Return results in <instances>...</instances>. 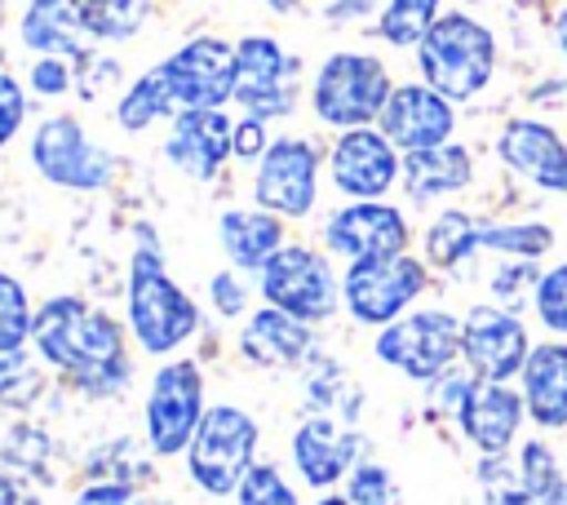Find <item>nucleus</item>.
<instances>
[{
  "mask_svg": "<svg viewBox=\"0 0 567 505\" xmlns=\"http://www.w3.org/2000/svg\"><path fill=\"white\" fill-rule=\"evenodd\" d=\"M124 328L128 323L111 319L89 297H80V292H53V297H44L35 306L31 350L71 390H80L89 399H115L133 381Z\"/></svg>",
  "mask_w": 567,
  "mask_h": 505,
  "instance_id": "obj_1",
  "label": "nucleus"
},
{
  "mask_svg": "<svg viewBox=\"0 0 567 505\" xmlns=\"http://www.w3.org/2000/svg\"><path fill=\"white\" fill-rule=\"evenodd\" d=\"M133 235H137V248H133L128 275H124V323H128L133 341L142 346V354L168 359L186 341L199 337L204 315H199L195 297L168 275L151 221H137Z\"/></svg>",
  "mask_w": 567,
  "mask_h": 505,
  "instance_id": "obj_2",
  "label": "nucleus"
},
{
  "mask_svg": "<svg viewBox=\"0 0 567 505\" xmlns=\"http://www.w3.org/2000/svg\"><path fill=\"white\" fill-rule=\"evenodd\" d=\"M416 71L447 102H470L492 84L496 35L461 9L439 13L430 22V31L421 35V44H416Z\"/></svg>",
  "mask_w": 567,
  "mask_h": 505,
  "instance_id": "obj_3",
  "label": "nucleus"
},
{
  "mask_svg": "<svg viewBox=\"0 0 567 505\" xmlns=\"http://www.w3.org/2000/svg\"><path fill=\"white\" fill-rule=\"evenodd\" d=\"M257 447H261V425L248 408L208 403V412H204V421L186 447V474L213 501L235 496L244 474L257 465Z\"/></svg>",
  "mask_w": 567,
  "mask_h": 505,
  "instance_id": "obj_4",
  "label": "nucleus"
},
{
  "mask_svg": "<svg viewBox=\"0 0 567 505\" xmlns=\"http://www.w3.org/2000/svg\"><path fill=\"white\" fill-rule=\"evenodd\" d=\"M394 84L377 53L363 49H337L319 62L310 80V111L328 128H363L381 120Z\"/></svg>",
  "mask_w": 567,
  "mask_h": 505,
  "instance_id": "obj_5",
  "label": "nucleus"
},
{
  "mask_svg": "<svg viewBox=\"0 0 567 505\" xmlns=\"http://www.w3.org/2000/svg\"><path fill=\"white\" fill-rule=\"evenodd\" d=\"M27 159L49 186L75 190V195L106 190L120 168V159L102 142H93L89 128L71 111H53L35 124V133L27 142Z\"/></svg>",
  "mask_w": 567,
  "mask_h": 505,
  "instance_id": "obj_6",
  "label": "nucleus"
},
{
  "mask_svg": "<svg viewBox=\"0 0 567 505\" xmlns=\"http://www.w3.org/2000/svg\"><path fill=\"white\" fill-rule=\"evenodd\" d=\"M208 412L204 399V368L199 359H168L151 372L146 403H142V439L151 456H177L190 447L199 421Z\"/></svg>",
  "mask_w": 567,
  "mask_h": 505,
  "instance_id": "obj_7",
  "label": "nucleus"
},
{
  "mask_svg": "<svg viewBox=\"0 0 567 505\" xmlns=\"http://www.w3.org/2000/svg\"><path fill=\"white\" fill-rule=\"evenodd\" d=\"M425 284H430V266L412 252L350 261L346 275H341V306L354 323L385 328V323H394L399 315H408L416 306Z\"/></svg>",
  "mask_w": 567,
  "mask_h": 505,
  "instance_id": "obj_8",
  "label": "nucleus"
},
{
  "mask_svg": "<svg viewBox=\"0 0 567 505\" xmlns=\"http://www.w3.org/2000/svg\"><path fill=\"white\" fill-rule=\"evenodd\" d=\"M372 354L394 368L399 377L408 381H434L443 377L456 354H461V319L452 310H439V306H425V310H408L399 315L394 323L377 328L372 337Z\"/></svg>",
  "mask_w": 567,
  "mask_h": 505,
  "instance_id": "obj_9",
  "label": "nucleus"
},
{
  "mask_svg": "<svg viewBox=\"0 0 567 505\" xmlns=\"http://www.w3.org/2000/svg\"><path fill=\"white\" fill-rule=\"evenodd\" d=\"M266 306H279L306 323H328L341 306V279L332 261L310 244H284L257 275Z\"/></svg>",
  "mask_w": 567,
  "mask_h": 505,
  "instance_id": "obj_10",
  "label": "nucleus"
},
{
  "mask_svg": "<svg viewBox=\"0 0 567 505\" xmlns=\"http://www.w3.org/2000/svg\"><path fill=\"white\" fill-rule=\"evenodd\" d=\"M301 58H292L275 35L235 40V102L257 120H288L297 111Z\"/></svg>",
  "mask_w": 567,
  "mask_h": 505,
  "instance_id": "obj_11",
  "label": "nucleus"
},
{
  "mask_svg": "<svg viewBox=\"0 0 567 505\" xmlns=\"http://www.w3.org/2000/svg\"><path fill=\"white\" fill-rule=\"evenodd\" d=\"M319 146L310 137H275L252 173V204L279 213L284 221H301L319 204Z\"/></svg>",
  "mask_w": 567,
  "mask_h": 505,
  "instance_id": "obj_12",
  "label": "nucleus"
},
{
  "mask_svg": "<svg viewBox=\"0 0 567 505\" xmlns=\"http://www.w3.org/2000/svg\"><path fill=\"white\" fill-rule=\"evenodd\" d=\"M319 239H323V248H328L332 257L368 261V257L408 252L412 226H408L403 208H394V204H385V199H350V204H341V208L328 213Z\"/></svg>",
  "mask_w": 567,
  "mask_h": 505,
  "instance_id": "obj_13",
  "label": "nucleus"
},
{
  "mask_svg": "<svg viewBox=\"0 0 567 505\" xmlns=\"http://www.w3.org/2000/svg\"><path fill=\"white\" fill-rule=\"evenodd\" d=\"M159 66L177 97V111L235 102V44L221 35H195L177 44Z\"/></svg>",
  "mask_w": 567,
  "mask_h": 505,
  "instance_id": "obj_14",
  "label": "nucleus"
},
{
  "mask_svg": "<svg viewBox=\"0 0 567 505\" xmlns=\"http://www.w3.org/2000/svg\"><path fill=\"white\" fill-rule=\"evenodd\" d=\"M328 173L346 199H385L390 186L403 177V155L372 124L341 128L337 142L328 146Z\"/></svg>",
  "mask_w": 567,
  "mask_h": 505,
  "instance_id": "obj_15",
  "label": "nucleus"
},
{
  "mask_svg": "<svg viewBox=\"0 0 567 505\" xmlns=\"http://www.w3.org/2000/svg\"><path fill=\"white\" fill-rule=\"evenodd\" d=\"M532 354L527 328L514 310L496 306H470L461 319V359L478 381H509L514 372H523Z\"/></svg>",
  "mask_w": 567,
  "mask_h": 505,
  "instance_id": "obj_16",
  "label": "nucleus"
},
{
  "mask_svg": "<svg viewBox=\"0 0 567 505\" xmlns=\"http://www.w3.org/2000/svg\"><path fill=\"white\" fill-rule=\"evenodd\" d=\"M288 456L306 487L328 492V487L346 483V474L363 461V434H359V425H350L341 416L306 412L288 439Z\"/></svg>",
  "mask_w": 567,
  "mask_h": 505,
  "instance_id": "obj_17",
  "label": "nucleus"
},
{
  "mask_svg": "<svg viewBox=\"0 0 567 505\" xmlns=\"http://www.w3.org/2000/svg\"><path fill=\"white\" fill-rule=\"evenodd\" d=\"M230 133H235V120L221 106L177 111L164 133V159L190 182H213L226 168V159H235Z\"/></svg>",
  "mask_w": 567,
  "mask_h": 505,
  "instance_id": "obj_18",
  "label": "nucleus"
},
{
  "mask_svg": "<svg viewBox=\"0 0 567 505\" xmlns=\"http://www.w3.org/2000/svg\"><path fill=\"white\" fill-rule=\"evenodd\" d=\"M377 128L408 155V151H425V146L452 142L456 111L439 89H430L425 80H412V84H394Z\"/></svg>",
  "mask_w": 567,
  "mask_h": 505,
  "instance_id": "obj_19",
  "label": "nucleus"
},
{
  "mask_svg": "<svg viewBox=\"0 0 567 505\" xmlns=\"http://www.w3.org/2000/svg\"><path fill=\"white\" fill-rule=\"evenodd\" d=\"M239 354L266 372L301 368L315 354V323L261 301L257 310H248V319L239 328Z\"/></svg>",
  "mask_w": 567,
  "mask_h": 505,
  "instance_id": "obj_20",
  "label": "nucleus"
},
{
  "mask_svg": "<svg viewBox=\"0 0 567 505\" xmlns=\"http://www.w3.org/2000/svg\"><path fill=\"white\" fill-rule=\"evenodd\" d=\"M496 155L523 182H532L540 190H554V195H567V142L558 137V128L518 115L501 128Z\"/></svg>",
  "mask_w": 567,
  "mask_h": 505,
  "instance_id": "obj_21",
  "label": "nucleus"
},
{
  "mask_svg": "<svg viewBox=\"0 0 567 505\" xmlns=\"http://www.w3.org/2000/svg\"><path fill=\"white\" fill-rule=\"evenodd\" d=\"M523 412H527L523 394H514L505 381L474 377L470 394L456 408V425H461L465 443H474L483 456H501V452H509V443L523 425Z\"/></svg>",
  "mask_w": 567,
  "mask_h": 505,
  "instance_id": "obj_22",
  "label": "nucleus"
},
{
  "mask_svg": "<svg viewBox=\"0 0 567 505\" xmlns=\"http://www.w3.org/2000/svg\"><path fill=\"white\" fill-rule=\"evenodd\" d=\"M18 40L31 53H53L71 62L97 44L84 18V0H27L18 18Z\"/></svg>",
  "mask_w": 567,
  "mask_h": 505,
  "instance_id": "obj_23",
  "label": "nucleus"
},
{
  "mask_svg": "<svg viewBox=\"0 0 567 505\" xmlns=\"http://www.w3.org/2000/svg\"><path fill=\"white\" fill-rule=\"evenodd\" d=\"M284 217L266 213V208H226L217 217V248L226 257V266L244 270V275H261V266L288 244L284 239Z\"/></svg>",
  "mask_w": 567,
  "mask_h": 505,
  "instance_id": "obj_24",
  "label": "nucleus"
},
{
  "mask_svg": "<svg viewBox=\"0 0 567 505\" xmlns=\"http://www.w3.org/2000/svg\"><path fill=\"white\" fill-rule=\"evenodd\" d=\"M403 195L412 204H434L443 195H456L474 182V159L461 142H439L425 151H408L403 155Z\"/></svg>",
  "mask_w": 567,
  "mask_h": 505,
  "instance_id": "obj_25",
  "label": "nucleus"
},
{
  "mask_svg": "<svg viewBox=\"0 0 567 505\" xmlns=\"http://www.w3.org/2000/svg\"><path fill=\"white\" fill-rule=\"evenodd\" d=\"M523 403L527 416L545 430L567 425V341H545L532 346L523 363Z\"/></svg>",
  "mask_w": 567,
  "mask_h": 505,
  "instance_id": "obj_26",
  "label": "nucleus"
},
{
  "mask_svg": "<svg viewBox=\"0 0 567 505\" xmlns=\"http://www.w3.org/2000/svg\"><path fill=\"white\" fill-rule=\"evenodd\" d=\"M306 412H319V416H341V421H359V408H363V390L359 381L337 363V359H323L315 354L310 368H306Z\"/></svg>",
  "mask_w": 567,
  "mask_h": 505,
  "instance_id": "obj_27",
  "label": "nucleus"
},
{
  "mask_svg": "<svg viewBox=\"0 0 567 505\" xmlns=\"http://www.w3.org/2000/svg\"><path fill=\"white\" fill-rule=\"evenodd\" d=\"M173 115H177V97H173L159 62L151 71H142L137 80H128L115 102V124L124 133H146L155 120H173Z\"/></svg>",
  "mask_w": 567,
  "mask_h": 505,
  "instance_id": "obj_28",
  "label": "nucleus"
},
{
  "mask_svg": "<svg viewBox=\"0 0 567 505\" xmlns=\"http://www.w3.org/2000/svg\"><path fill=\"white\" fill-rule=\"evenodd\" d=\"M478 226L483 217H470L461 208H443L439 217H430L421 244H425V266L434 270H461L483 244H478Z\"/></svg>",
  "mask_w": 567,
  "mask_h": 505,
  "instance_id": "obj_29",
  "label": "nucleus"
},
{
  "mask_svg": "<svg viewBox=\"0 0 567 505\" xmlns=\"http://www.w3.org/2000/svg\"><path fill=\"white\" fill-rule=\"evenodd\" d=\"M44 394V359L35 350H0V408L31 412Z\"/></svg>",
  "mask_w": 567,
  "mask_h": 505,
  "instance_id": "obj_30",
  "label": "nucleus"
},
{
  "mask_svg": "<svg viewBox=\"0 0 567 505\" xmlns=\"http://www.w3.org/2000/svg\"><path fill=\"white\" fill-rule=\"evenodd\" d=\"M518 478H523L532 505H563L567 470L558 465V456H554V447L545 439H527L518 447Z\"/></svg>",
  "mask_w": 567,
  "mask_h": 505,
  "instance_id": "obj_31",
  "label": "nucleus"
},
{
  "mask_svg": "<svg viewBox=\"0 0 567 505\" xmlns=\"http://www.w3.org/2000/svg\"><path fill=\"white\" fill-rule=\"evenodd\" d=\"M439 4L443 0H385V9L377 13V35L390 49H416L430 22L439 18Z\"/></svg>",
  "mask_w": 567,
  "mask_h": 505,
  "instance_id": "obj_32",
  "label": "nucleus"
},
{
  "mask_svg": "<svg viewBox=\"0 0 567 505\" xmlns=\"http://www.w3.org/2000/svg\"><path fill=\"white\" fill-rule=\"evenodd\" d=\"M151 0H84V18L97 44H124L146 27Z\"/></svg>",
  "mask_w": 567,
  "mask_h": 505,
  "instance_id": "obj_33",
  "label": "nucleus"
},
{
  "mask_svg": "<svg viewBox=\"0 0 567 505\" xmlns=\"http://www.w3.org/2000/svg\"><path fill=\"white\" fill-rule=\"evenodd\" d=\"M478 244L487 252H501V257H532L536 261L540 252H549L554 230L545 221H483Z\"/></svg>",
  "mask_w": 567,
  "mask_h": 505,
  "instance_id": "obj_34",
  "label": "nucleus"
},
{
  "mask_svg": "<svg viewBox=\"0 0 567 505\" xmlns=\"http://www.w3.org/2000/svg\"><path fill=\"white\" fill-rule=\"evenodd\" d=\"M31 328H35V306H31L27 284L0 270V350L31 346Z\"/></svg>",
  "mask_w": 567,
  "mask_h": 505,
  "instance_id": "obj_35",
  "label": "nucleus"
},
{
  "mask_svg": "<svg viewBox=\"0 0 567 505\" xmlns=\"http://www.w3.org/2000/svg\"><path fill=\"white\" fill-rule=\"evenodd\" d=\"M235 505H301L297 501V487L284 478V470L279 465H270V461H257L248 474H244V483L235 487V496H230Z\"/></svg>",
  "mask_w": 567,
  "mask_h": 505,
  "instance_id": "obj_36",
  "label": "nucleus"
},
{
  "mask_svg": "<svg viewBox=\"0 0 567 505\" xmlns=\"http://www.w3.org/2000/svg\"><path fill=\"white\" fill-rule=\"evenodd\" d=\"M532 306H536V319H540L549 332L567 337V261L540 270L536 288H532Z\"/></svg>",
  "mask_w": 567,
  "mask_h": 505,
  "instance_id": "obj_37",
  "label": "nucleus"
},
{
  "mask_svg": "<svg viewBox=\"0 0 567 505\" xmlns=\"http://www.w3.org/2000/svg\"><path fill=\"white\" fill-rule=\"evenodd\" d=\"M346 496L354 505H399V483L381 461H359L346 474Z\"/></svg>",
  "mask_w": 567,
  "mask_h": 505,
  "instance_id": "obj_38",
  "label": "nucleus"
},
{
  "mask_svg": "<svg viewBox=\"0 0 567 505\" xmlns=\"http://www.w3.org/2000/svg\"><path fill=\"white\" fill-rule=\"evenodd\" d=\"M248 301H252V288H248V275L226 266V270H213L208 275V306L213 315L221 319H244L248 315Z\"/></svg>",
  "mask_w": 567,
  "mask_h": 505,
  "instance_id": "obj_39",
  "label": "nucleus"
},
{
  "mask_svg": "<svg viewBox=\"0 0 567 505\" xmlns=\"http://www.w3.org/2000/svg\"><path fill=\"white\" fill-rule=\"evenodd\" d=\"M27 89L35 97H66L75 89V62L53 58V53H35L31 66H27Z\"/></svg>",
  "mask_w": 567,
  "mask_h": 505,
  "instance_id": "obj_40",
  "label": "nucleus"
},
{
  "mask_svg": "<svg viewBox=\"0 0 567 505\" xmlns=\"http://www.w3.org/2000/svg\"><path fill=\"white\" fill-rule=\"evenodd\" d=\"M71 505H164V501L146 496V492H142L137 483H128V478H93V483H84V487L75 492Z\"/></svg>",
  "mask_w": 567,
  "mask_h": 505,
  "instance_id": "obj_41",
  "label": "nucleus"
},
{
  "mask_svg": "<svg viewBox=\"0 0 567 505\" xmlns=\"http://www.w3.org/2000/svg\"><path fill=\"white\" fill-rule=\"evenodd\" d=\"M115 84H120V62L115 58H106L97 49L75 58V89H80V97H97L102 89H115Z\"/></svg>",
  "mask_w": 567,
  "mask_h": 505,
  "instance_id": "obj_42",
  "label": "nucleus"
},
{
  "mask_svg": "<svg viewBox=\"0 0 567 505\" xmlns=\"http://www.w3.org/2000/svg\"><path fill=\"white\" fill-rule=\"evenodd\" d=\"M22 124H27V89L18 75L0 71V151L22 133Z\"/></svg>",
  "mask_w": 567,
  "mask_h": 505,
  "instance_id": "obj_43",
  "label": "nucleus"
},
{
  "mask_svg": "<svg viewBox=\"0 0 567 505\" xmlns=\"http://www.w3.org/2000/svg\"><path fill=\"white\" fill-rule=\"evenodd\" d=\"M270 142H275V137H270L266 120H257V115H239V120H235V133H230V155H235L239 164H257V159L266 155Z\"/></svg>",
  "mask_w": 567,
  "mask_h": 505,
  "instance_id": "obj_44",
  "label": "nucleus"
},
{
  "mask_svg": "<svg viewBox=\"0 0 567 505\" xmlns=\"http://www.w3.org/2000/svg\"><path fill=\"white\" fill-rule=\"evenodd\" d=\"M372 9H377V0H332L323 18H328L332 27H346V22H359V18H368Z\"/></svg>",
  "mask_w": 567,
  "mask_h": 505,
  "instance_id": "obj_45",
  "label": "nucleus"
},
{
  "mask_svg": "<svg viewBox=\"0 0 567 505\" xmlns=\"http://www.w3.org/2000/svg\"><path fill=\"white\" fill-rule=\"evenodd\" d=\"M0 505H22V492H18V478L9 470H0Z\"/></svg>",
  "mask_w": 567,
  "mask_h": 505,
  "instance_id": "obj_46",
  "label": "nucleus"
},
{
  "mask_svg": "<svg viewBox=\"0 0 567 505\" xmlns=\"http://www.w3.org/2000/svg\"><path fill=\"white\" fill-rule=\"evenodd\" d=\"M554 40H558V49H563V58H567V4L554 13Z\"/></svg>",
  "mask_w": 567,
  "mask_h": 505,
  "instance_id": "obj_47",
  "label": "nucleus"
},
{
  "mask_svg": "<svg viewBox=\"0 0 567 505\" xmlns=\"http://www.w3.org/2000/svg\"><path fill=\"white\" fill-rule=\"evenodd\" d=\"M315 505H354V501H350V496H346V492H341V496H332V492H323V496H319V501H315Z\"/></svg>",
  "mask_w": 567,
  "mask_h": 505,
  "instance_id": "obj_48",
  "label": "nucleus"
},
{
  "mask_svg": "<svg viewBox=\"0 0 567 505\" xmlns=\"http://www.w3.org/2000/svg\"><path fill=\"white\" fill-rule=\"evenodd\" d=\"M270 9H275V13H292V9H297V0H270Z\"/></svg>",
  "mask_w": 567,
  "mask_h": 505,
  "instance_id": "obj_49",
  "label": "nucleus"
},
{
  "mask_svg": "<svg viewBox=\"0 0 567 505\" xmlns=\"http://www.w3.org/2000/svg\"><path fill=\"white\" fill-rule=\"evenodd\" d=\"M563 505H567V492H563Z\"/></svg>",
  "mask_w": 567,
  "mask_h": 505,
  "instance_id": "obj_50",
  "label": "nucleus"
}]
</instances>
